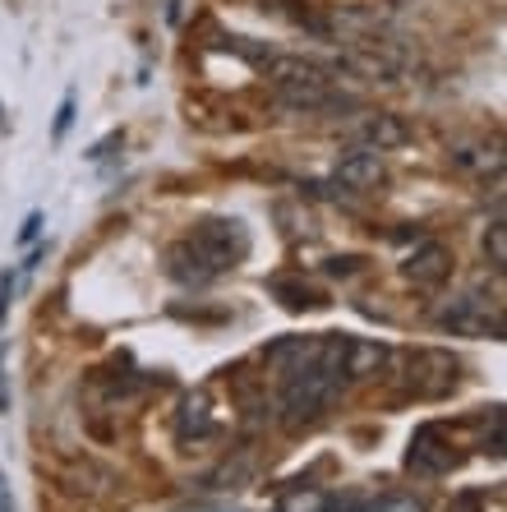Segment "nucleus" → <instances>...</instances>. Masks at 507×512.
<instances>
[{
  "label": "nucleus",
  "instance_id": "f257e3e1",
  "mask_svg": "<svg viewBox=\"0 0 507 512\" xmlns=\"http://www.w3.org/2000/svg\"><path fill=\"white\" fill-rule=\"evenodd\" d=\"M277 107L295 111V116H337V111H355L351 93L332 88L328 74H314V79H277Z\"/></svg>",
  "mask_w": 507,
  "mask_h": 512
},
{
  "label": "nucleus",
  "instance_id": "f03ea898",
  "mask_svg": "<svg viewBox=\"0 0 507 512\" xmlns=\"http://www.w3.org/2000/svg\"><path fill=\"white\" fill-rule=\"evenodd\" d=\"M401 365H406V393L425 397V402H438V397H448L452 388L461 383L457 374V360L448 356V351H411V356H401Z\"/></svg>",
  "mask_w": 507,
  "mask_h": 512
},
{
  "label": "nucleus",
  "instance_id": "7ed1b4c3",
  "mask_svg": "<svg viewBox=\"0 0 507 512\" xmlns=\"http://www.w3.org/2000/svg\"><path fill=\"white\" fill-rule=\"evenodd\" d=\"M457 462H461V453L452 448L443 425H420L411 434V448H406V471H411V476H425V480L448 476Z\"/></svg>",
  "mask_w": 507,
  "mask_h": 512
},
{
  "label": "nucleus",
  "instance_id": "20e7f679",
  "mask_svg": "<svg viewBox=\"0 0 507 512\" xmlns=\"http://www.w3.org/2000/svg\"><path fill=\"white\" fill-rule=\"evenodd\" d=\"M189 245L203 254V263H208L213 273H226V268H236V263L245 259L249 236L240 231V222H222V217H213V222H203V227L189 236Z\"/></svg>",
  "mask_w": 507,
  "mask_h": 512
},
{
  "label": "nucleus",
  "instance_id": "39448f33",
  "mask_svg": "<svg viewBox=\"0 0 507 512\" xmlns=\"http://www.w3.org/2000/svg\"><path fill=\"white\" fill-rule=\"evenodd\" d=\"M401 277H406L415 291H438V286L452 277V250L438 245V240H429V245H420L411 259L401 263Z\"/></svg>",
  "mask_w": 507,
  "mask_h": 512
},
{
  "label": "nucleus",
  "instance_id": "423d86ee",
  "mask_svg": "<svg viewBox=\"0 0 507 512\" xmlns=\"http://www.w3.org/2000/svg\"><path fill=\"white\" fill-rule=\"evenodd\" d=\"M438 328H448V333H457V337H489V333H503V314H489L480 305L475 296H466V300H452L448 310L438 314Z\"/></svg>",
  "mask_w": 507,
  "mask_h": 512
},
{
  "label": "nucleus",
  "instance_id": "0eeeda50",
  "mask_svg": "<svg viewBox=\"0 0 507 512\" xmlns=\"http://www.w3.org/2000/svg\"><path fill=\"white\" fill-rule=\"evenodd\" d=\"M383 176H388L383 171V153H374V148H355V153H346L337 162V180H342L346 190H369Z\"/></svg>",
  "mask_w": 507,
  "mask_h": 512
},
{
  "label": "nucleus",
  "instance_id": "6e6552de",
  "mask_svg": "<svg viewBox=\"0 0 507 512\" xmlns=\"http://www.w3.org/2000/svg\"><path fill=\"white\" fill-rule=\"evenodd\" d=\"M355 139L365 143V148H374V153H388V148H401V143L411 139V134H406V125H401L397 116L378 111V116H360V125H355Z\"/></svg>",
  "mask_w": 507,
  "mask_h": 512
},
{
  "label": "nucleus",
  "instance_id": "1a4fd4ad",
  "mask_svg": "<svg viewBox=\"0 0 507 512\" xmlns=\"http://www.w3.org/2000/svg\"><path fill=\"white\" fill-rule=\"evenodd\" d=\"M383 360H388V346L360 342V337H346V351H342V374H346V383H351V379H374V374L383 370Z\"/></svg>",
  "mask_w": 507,
  "mask_h": 512
},
{
  "label": "nucleus",
  "instance_id": "9d476101",
  "mask_svg": "<svg viewBox=\"0 0 507 512\" xmlns=\"http://www.w3.org/2000/svg\"><path fill=\"white\" fill-rule=\"evenodd\" d=\"M319 342L323 337H282V342H272L268 351H263V360H268L272 370H300V365H309V360H319Z\"/></svg>",
  "mask_w": 507,
  "mask_h": 512
},
{
  "label": "nucleus",
  "instance_id": "9b49d317",
  "mask_svg": "<svg viewBox=\"0 0 507 512\" xmlns=\"http://www.w3.org/2000/svg\"><path fill=\"white\" fill-rule=\"evenodd\" d=\"M166 273L176 277V282H185V286H203L208 277H217L208 263H203V254L189 245V240H180V245H171L166 250Z\"/></svg>",
  "mask_w": 507,
  "mask_h": 512
},
{
  "label": "nucleus",
  "instance_id": "f8f14e48",
  "mask_svg": "<svg viewBox=\"0 0 507 512\" xmlns=\"http://www.w3.org/2000/svg\"><path fill=\"white\" fill-rule=\"evenodd\" d=\"M272 296L282 300L291 314L323 310V305H328V300H323V291H314V286H305V282H291V277H277V282H272Z\"/></svg>",
  "mask_w": 507,
  "mask_h": 512
},
{
  "label": "nucleus",
  "instance_id": "ddd939ff",
  "mask_svg": "<svg viewBox=\"0 0 507 512\" xmlns=\"http://www.w3.org/2000/svg\"><path fill=\"white\" fill-rule=\"evenodd\" d=\"M263 10L268 14H282V19H291L295 28H309L314 37H328L332 33V24L328 19H319V14H309L300 0H263Z\"/></svg>",
  "mask_w": 507,
  "mask_h": 512
},
{
  "label": "nucleus",
  "instance_id": "4468645a",
  "mask_svg": "<svg viewBox=\"0 0 507 512\" xmlns=\"http://www.w3.org/2000/svg\"><path fill=\"white\" fill-rule=\"evenodd\" d=\"M484 250H489V263H494V268H507V227H503V222H494V227H489Z\"/></svg>",
  "mask_w": 507,
  "mask_h": 512
},
{
  "label": "nucleus",
  "instance_id": "2eb2a0df",
  "mask_svg": "<svg viewBox=\"0 0 507 512\" xmlns=\"http://www.w3.org/2000/svg\"><path fill=\"white\" fill-rule=\"evenodd\" d=\"M448 512H484V494L480 489H461V494H452Z\"/></svg>",
  "mask_w": 507,
  "mask_h": 512
},
{
  "label": "nucleus",
  "instance_id": "dca6fc26",
  "mask_svg": "<svg viewBox=\"0 0 507 512\" xmlns=\"http://www.w3.org/2000/svg\"><path fill=\"white\" fill-rule=\"evenodd\" d=\"M74 125V93H65V102H60V111H56V139H65V130Z\"/></svg>",
  "mask_w": 507,
  "mask_h": 512
},
{
  "label": "nucleus",
  "instance_id": "f3484780",
  "mask_svg": "<svg viewBox=\"0 0 507 512\" xmlns=\"http://www.w3.org/2000/svg\"><path fill=\"white\" fill-rule=\"evenodd\" d=\"M374 512H420V503L415 499H383Z\"/></svg>",
  "mask_w": 507,
  "mask_h": 512
},
{
  "label": "nucleus",
  "instance_id": "a211bd4d",
  "mask_svg": "<svg viewBox=\"0 0 507 512\" xmlns=\"http://www.w3.org/2000/svg\"><path fill=\"white\" fill-rule=\"evenodd\" d=\"M355 268H360V259H355V254H346V259H332V263H328V273H337V277L355 273Z\"/></svg>",
  "mask_w": 507,
  "mask_h": 512
},
{
  "label": "nucleus",
  "instance_id": "6ab92c4d",
  "mask_svg": "<svg viewBox=\"0 0 507 512\" xmlns=\"http://www.w3.org/2000/svg\"><path fill=\"white\" fill-rule=\"evenodd\" d=\"M116 143H120V134H111V139H102V143H97V148H93V157H107L111 148H116Z\"/></svg>",
  "mask_w": 507,
  "mask_h": 512
},
{
  "label": "nucleus",
  "instance_id": "aec40b11",
  "mask_svg": "<svg viewBox=\"0 0 507 512\" xmlns=\"http://www.w3.org/2000/svg\"><path fill=\"white\" fill-rule=\"evenodd\" d=\"M37 227H42V217L33 213V217H28V222H24V231H19V236H24V240H33V236H37Z\"/></svg>",
  "mask_w": 507,
  "mask_h": 512
},
{
  "label": "nucleus",
  "instance_id": "412c9836",
  "mask_svg": "<svg viewBox=\"0 0 507 512\" xmlns=\"http://www.w3.org/2000/svg\"><path fill=\"white\" fill-rule=\"evenodd\" d=\"M0 512H14V499H10V489H5V476H0Z\"/></svg>",
  "mask_w": 507,
  "mask_h": 512
},
{
  "label": "nucleus",
  "instance_id": "4be33fe9",
  "mask_svg": "<svg viewBox=\"0 0 507 512\" xmlns=\"http://www.w3.org/2000/svg\"><path fill=\"white\" fill-rule=\"evenodd\" d=\"M5 291H10V273L0 277V319H5Z\"/></svg>",
  "mask_w": 507,
  "mask_h": 512
},
{
  "label": "nucleus",
  "instance_id": "5701e85b",
  "mask_svg": "<svg viewBox=\"0 0 507 512\" xmlns=\"http://www.w3.org/2000/svg\"><path fill=\"white\" fill-rule=\"evenodd\" d=\"M194 512H208V508H194Z\"/></svg>",
  "mask_w": 507,
  "mask_h": 512
},
{
  "label": "nucleus",
  "instance_id": "b1692460",
  "mask_svg": "<svg viewBox=\"0 0 507 512\" xmlns=\"http://www.w3.org/2000/svg\"><path fill=\"white\" fill-rule=\"evenodd\" d=\"M0 116H5V107H0Z\"/></svg>",
  "mask_w": 507,
  "mask_h": 512
}]
</instances>
